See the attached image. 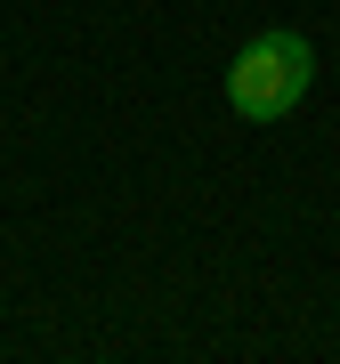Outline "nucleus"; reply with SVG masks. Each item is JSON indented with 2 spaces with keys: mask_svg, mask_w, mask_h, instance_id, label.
Returning a JSON list of instances; mask_svg holds the SVG:
<instances>
[{
  "mask_svg": "<svg viewBox=\"0 0 340 364\" xmlns=\"http://www.w3.org/2000/svg\"><path fill=\"white\" fill-rule=\"evenodd\" d=\"M316 81V41L308 33H251L227 65V105L243 122H284Z\"/></svg>",
  "mask_w": 340,
  "mask_h": 364,
  "instance_id": "1",
  "label": "nucleus"
}]
</instances>
